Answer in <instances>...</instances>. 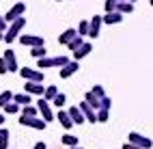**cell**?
Instances as JSON below:
<instances>
[{
    "mask_svg": "<svg viewBox=\"0 0 153 149\" xmlns=\"http://www.w3.org/2000/svg\"><path fill=\"white\" fill-rule=\"evenodd\" d=\"M26 26V19H24V15L22 17H17L15 22H11V26L7 28V33H4V39L2 41H7V43H13L15 39L19 37V33H22V28Z\"/></svg>",
    "mask_w": 153,
    "mask_h": 149,
    "instance_id": "1",
    "label": "cell"
},
{
    "mask_svg": "<svg viewBox=\"0 0 153 149\" xmlns=\"http://www.w3.org/2000/svg\"><path fill=\"white\" fill-rule=\"evenodd\" d=\"M67 63H69L67 56H45V58H39L37 61V67H41V69H45V67H65Z\"/></svg>",
    "mask_w": 153,
    "mask_h": 149,
    "instance_id": "2",
    "label": "cell"
},
{
    "mask_svg": "<svg viewBox=\"0 0 153 149\" xmlns=\"http://www.w3.org/2000/svg\"><path fill=\"white\" fill-rule=\"evenodd\" d=\"M19 76H22L26 82H39V84H43V72H41V69L22 67V69H19Z\"/></svg>",
    "mask_w": 153,
    "mask_h": 149,
    "instance_id": "3",
    "label": "cell"
},
{
    "mask_svg": "<svg viewBox=\"0 0 153 149\" xmlns=\"http://www.w3.org/2000/svg\"><path fill=\"white\" fill-rule=\"evenodd\" d=\"M22 125H26V127H33V130H43V127L48 125L43 119H37V117H24V115H19V119H17Z\"/></svg>",
    "mask_w": 153,
    "mask_h": 149,
    "instance_id": "4",
    "label": "cell"
},
{
    "mask_svg": "<svg viewBox=\"0 0 153 149\" xmlns=\"http://www.w3.org/2000/svg\"><path fill=\"white\" fill-rule=\"evenodd\" d=\"M37 110H39V115H41V119H43V121L45 123H50V121H52V119H54V115H52V108H50V104L45 102V99L41 97V99H37Z\"/></svg>",
    "mask_w": 153,
    "mask_h": 149,
    "instance_id": "5",
    "label": "cell"
},
{
    "mask_svg": "<svg viewBox=\"0 0 153 149\" xmlns=\"http://www.w3.org/2000/svg\"><path fill=\"white\" fill-rule=\"evenodd\" d=\"M24 11H26V4H24V2H15V4L7 11V15H4L7 24H9V22H15L17 17H22V15H24Z\"/></svg>",
    "mask_w": 153,
    "mask_h": 149,
    "instance_id": "6",
    "label": "cell"
},
{
    "mask_svg": "<svg viewBox=\"0 0 153 149\" xmlns=\"http://www.w3.org/2000/svg\"><path fill=\"white\" fill-rule=\"evenodd\" d=\"M19 43L30 45V48H41L43 45V37H39V35H19Z\"/></svg>",
    "mask_w": 153,
    "mask_h": 149,
    "instance_id": "7",
    "label": "cell"
},
{
    "mask_svg": "<svg viewBox=\"0 0 153 149\" xmlns=\"http://www.w3.org/2000/svg\"><path fill=\"white\" fill-rule=\"evenodd\" d=\"M2 58H4L9 72H19V65H17V58H15V52H13V50H4Z\"/></svg>",
    "mask_w": 153,
    "mask_h": 149,
    "instance_id": "8",
    "label": "cell"
},
{
    "mask_svg": "<svg viewBox=\"0 0 153 149\" xmlns=\"http://www.w3.org/2000/svg\"><path fill=\"white\" fill-rule=\"evenodd\" d=\"M101 24H104V19H101V15H95V17H93V19L88 22V37H91V39L99 37V28H101Z\"/></svg>",
    "mask_w": 153,
    "mask_h": 149,
    "instance_id": "9",
    "label": "cell"
},
{
    "mask_svg": "<svg viewBox=\"0 0 153 149\" xmlns=\"http://www.w3.org/2000/svg\"><path fill=\"white\" fill-rule=\"evenodd\" d=\"M24 93H28V95H41V97H43L45 86L39 84V82H26V84H24Z\"/></svg>",
    "mask_w": 153,
    "mask_h": 149,
    "instance_id": "10",
    "label": "cell"
},
{
    "mask_svg": "<svg viewBox=\"0 0 153 149\" xmlns=\"http://www.w3.org/2000/svg\"><path fill=\"white\" fill-rule=\"evenodd\" d=\"M129 143L136 145V147H140V149H149L151 147V141H149L147 136H140V134H134V132L129 134Z\"/></svg>",
    "mask_w": 153,
    "mask_h": 149,
    "instance_id": "11",
    "label": "cell"
},
{
    "mask_svg": "<svg viewBox=\"0 0 153 149\" xmlns=\"http://www.w3.org/2000/svg\"><path fill=\"white\" fill-rule=\"evenodd\" d=\"M78 69H80V65H78V61H69L65 67H60V78H63V80H65V78H69V76H74L76 72H78Z\"/></svg>",
    "mask_w": 153,
    "mask_h": 149,
    "instance_id": "12",
    "label": "cell"
},
{
    "mask_svg": "<svg viewBox=\"0 0 153 149\" xmlns=\"http://www.w3.org/2000/svg\"><path fill=\"white\" fill-rule=\"evenodd\" d=\"M67 112H69V117H71V121H74V125H82V123L86 121L84 115H82V110H80L78 106H71Z\"/></svg>",
    "mask_w": 153,
    "mask_h": 149,
    "instance_id": "13",
    "label": "cell"
},
{
    "mask_svg": "<svg viewBox=\"0 0 153 149\" xmlns=\"http://www.w3.org/2000/svg\"><path fill=\"white\" fill-rule=\"evenodd\" d=\"M76 37H78V31H74V28H67L65 33H60V35H58V43H63V45H67L69 41H74Z\"/></svg>",
    "mask_w": 153,
    "mask_h": 149,
    "instance_id": "14",
    "label": "cell"
},
{
    "mask_svg": "<svg viewBox=\"0 0 153 149\" xmlns=\"http://www.w3.org/2000/svg\"><path fill=\"white\" fill-rule=\"evenodd\" d=\"M56 119L60 121V125H63L65 130H71V127H74V121H71V117H69V112H65V110H60V112L56 115Z\"/></svg>",
    "mask_w": 153,
    "mask_h": 149,
    "instance_id": "15",
    "label": "cell"
},
{
    "mask_svg": "<svg viewBox=\"0 0 153 149\" xmlns=\"http://www.w3.org/2000/svg\"><path fill=\"white\" fill-rule=\"evenodd\" d=\"M13 102L19 104V106H28L30 102H33V95H28V93H13Z\"/></svg>",
    "mask_w": 153,
    "mask_h": 149,
    "instance_id": "16",
    "label": "cell"
},
{
    "mask_svg": "<svg viewBox=\"0 0 153 149\" xmlns=\"http://www.w3.org/2000/svg\"><path fill=\"white\" fill-rule=\"evenodd\" d=\"M91 50H93V45H91V43H82V45H80V48L76 50V52H74V61H80V58L86 56V54L91 52Z\"/></svg>",
    "mask_w": 153,
    "mask_h": 149,
    "instance_id": "17",
    "label": "cell"
},
{
    "mask_svg": "<svg viewBox=\"0 0 153 149\" xmlns=\"http://www.w3.org/2000/svg\"><path fill=\"white\" fill-rule=\"evenodd\" d=\"M104 19V24H119L121 19H123V15H121L119 11H112V13H108V15H104L101 17Z\"/></svg>",
    "mask_w": 153,
    "mask_h": 149,
    "instance_id": "18",
    "label": "cell"
},
{
    "mask_svg": "<svg viewBox=\"0 0 153 149\" xmlns=\"http://www.w3.org/2000/svg\"><path fill=\"white\" fill-rule=\"evenodd\" d=\"M84 102H86V104H88L91 108H95V110H99V102H101V99H99V97H97L95 93H91V91H88V93L84 95Z\"/></svg>",
    "mask_w": 153,
    "mask_h": 149,
    "instance_id": "19",
    "label": "cell"
},
{
    "mask_svg": "<svg viewBox=\"0 0 153 149\" xmlns=\"http://www.w3.org/2000/svg\"><path fill=\"white\" fill-rule=\"evenodd\" d=\"M56 95H58V89H56L54 84H50V86L45 89V93H43V99H45V102H52Z\"/></svg>",
    "mask_w": 153,
    "mask_h": 149,
    "instance_id": "20",
    "label": "cell"
},
{
    "mask_svg": "<svg viewBox=\"0 0 153 149\" xmlns=\"http://www.w3.org/2000/svg\"><path fill=\"white\" fill-rule=\"evenodd\" d=\"M0 149H9V130L7 127L0 130Z\"/></svg>",
    "mask_w": 153,
    "mask_h": 149,
    "instance_id": "21",
    "label": "cell"
},
{
    "mask_svg": "<svg viewBox=\"0 0 153 149\" xmlns=\"http://www.w3.org/2000/svg\"><path fill=\"white\" fill-rule=\"evenodd\" d=\"M22 115H24V117H37L39 110H37V106L28 104V106H22Z\"/></svg>",
    "mask_w": 153,
    "mask_h": 149,
    "instance_id": "22",
    "label": "cell"
},
{
    "mask_svg": "<svg viewBox=\"0 0 153 149\" xmlns=\"http://www.w3.org/2000/svg\"><path fill=\"white\" fill-rule=\"evenodd\" d=\"M30 54H33L37 61H39V58H45V56H48V50H45V45H41V48H33V50H30Z\"/></svg>",
    "mask_w": 153,
    "mask_h": 149,
    "instance_id": "23",
    "label": "cell"
},
{
    "mask_svg": "<svg viewBox=\"0 0 153 149\" xmlns=\"http://www.w3.org/2000/svg\"><path fill=\"white\" fill-rule=\"evenodd\" d=\"M2 110H4L7 115H17V112H19V104H15L13 99H11V102H9V104L2 108Z\"/></svg>",
    "mask_w": 153,
    "mask_h": 149,
    "instance_id": "24",
    "label": "cell"
},
{
    "mask_svg": "<svg viewBox=\"0 0 153 149\" xmlns=\"http://www.w3.org/2000/svg\"><path fill=\"white\" fill-rule=\"evenodd\" d=\"M63 145H67V147H78V136L65 134V136H63Z\"/></svg>",
    "mask_w": 153,
    "mask_h": 149,
    "instance_id": "25",
    "label": "cell"
},
{
    "mask_svg": "<svg viewBox=\"0 0 153 149\" xmlns=\"http://www.w3.org/2000/svg\"><path fill=\"white\" fill-rule=\"evenodd\" d=\"M11 99H13V93L11 91H2V93H0V108H4Z\"/></svg>",
    "mask_w": 153,
    "mask_h": 149,
    "instance_id": "26",
    "label": "cell"
},
{
    "mask_svg": "<svg viewBox=\"0 0 153 149\" xmlns=\"http://www.w3.org/2000/svg\"><path fill=\"white\" fill-rule=\"evenodd\" d=\"M131 9H134V7H131V2H127V0L117 4V11H119L121 15H123V13H131Z\"/></svg>",
    "mask_w": 153,
    "mask_h": 149,
    "instance_id": "27",
    "label": "cell"
},
{
    "mask_svg": "<svg viewBox=\"0 0 153 149\" xmlns=\"http://www.w3.org/2000/svg\"><path fill=\"white\" fill-rule=\"evenodd\" d=\"M82 43H84V41H82V37L78 35V37L74 39V41H69V43H67V48H69V50H74V52H76V50H78L80 45H82Z\"/></svg>",
    "mask_w": 153,
    "mask_h": 149,
    "instance_id": "28",
    "label": "cell"
},
{
    "mask_svg": "<svg viewBox=\"0 0 153 149\" xmlns=\"http://www.w3.org/2000/svg\"><path fill=\"white\" fill-rule=\"evenodd\" d=\"M78 35H80V37L88 35V22H86V19H82V22H80V26H78Z\"/></svg>",
    "mask_w": 153,
    "mask_h": 149,
    "instance_id": "29",
    "label": "cell"
},
{
    "mask_svg": "<svg viewBox=\"0 0 153 149\" xmlns=\"http://www.w3.org/2000/svg\"><path fill=\"white\" fill-rule=\"evenodd\" d=\"M52 102H54L58 108H63V106H65V102H67V95H65V93H58V95L52 99Z\"/></svg>",
    "mask_w": 153,
    "mask_h": 149,
    "instance_id": "30",
    "label": "cell"
},
{
    "mask_svg": "<svg viewBox=\"0 0 153 149\" xmlns=\"http://www.w3.org/2000/svg\"><path fill=\"white\" fill-rule=\"evenodd\" d=\"M97 121L99 123H106L108 121V110H106V108H99V110H97Z\"/></svg>",
    "mask_w": 153,
    "mask_h": 149,
    "instance_id": "31",
    "label": "cell"
},
{
    "mask_svg": "<svg viewBox=\"0 0 153 149\" xmlns=\"http://www.w3.org/2000/svg\"><path fill=\"white\" fill-rule=\"evenodd\" d=\"M117 4H119V0H106V11L108 13L117 11Z\"/></svg>",
    "mask_w": 153,
    "mask_h": 149,
    "instance_id": "32",
    "label": "cell"
},
{
    "mask_svg": "<svg viewBox=\"0 0 153 149\" xmlns=\"http://www.w3.org/2000/svg\"><path fill=\"white\" fill-rule=\"evenodd\" d=\"M110 106H112L110 97H101V102H99V108H106V110H110Z\"/></svg>",
    "mask_w": 153,
    "mask_h": 149,
    "instance_id": "33",
    "label": "cell"
},
{
    "mask_svg": "<svg viewBox=\"0 0 153 149\" xmlns=\"http://www.w3.org/2000/svg\"><path fill=\"white\" fill-rule=\"evenodd\" d=\"M91 93H95V95H97L99 99H101V97H106V95H104V89H101L99 84H95V86H93V91H91Z\"/></svg>",
    "mask_w": 153,
    "mask_h": 149,
    "instance_id": "34",
    "label": "cell"
},
{
    "mask_svg": "<svg viewBox=\"0 0 153 149\" xmlns=\"http://www.w3.org/2000/svg\"><path fill=\"white\" fill-rule=\"evenodd\" d=\"M7 19H4V15H0V31H2V33H7Z\"/></svg>",
    "mask_w": 153,
    "mask_h": 149,
    "instance_id": "35",
    "label": "cell"
},
{
    "mask_svg": "<svg viewBox=\"0 0 153 149\" xmlns=\"http://www.w3.org/2000/svg\"><path fill=\"white\" fill-rule=\"evenodd\" d=\"M9 69H7V63H4V58H0V74H7Z\"/></svg>",
    "mask_w": 153,
    "mask_h": 149,
    "instance_id": "36",
    "label": "cell"
},
{
    "mask_svg": "<svg viewBox=\"0 0 153 149\" xmlns=\"http://www.w3.org/2000/svg\"><path fill=\"white\" fill-rule=\"evenodd\" d=\"M35 149H48V145H45V143H41V141H39V143L35 145Z\"/></svg>",
    "mask_w": 153,
    "mask_h": 149,
    "instance_id": "37",
    "label": "cell"
},
{
    "mask_svg": "<svg viewBox=\"0 0 153 149\" xmlns=\"http://www.w3.org/2000/svg\"><path fill=\"white\" fill-rule=\"evenodd\" d=\"M123 149H140V147H136V145H131V143H127V145H123Z\"/></svg>",
    "mask_w": 153,
    "mask_h": 149,
    "instance_id": "38",
    "label": "cell"
},
{
    "mask_svg": "<svg viewBox=\"0 0 153 149\" xmlns=\"http://www.w3.org/2000/svg\"><path fill=\"white\" fill-rule=\"evenodd\" d=\"M2 123H4V115H2V112H0V125H2Z\"/></svg>",
    "mask_w": 153,
    "mask_h": 149,
    "instance_id": "39",
    "label": "cell"
},
{
    "mask_svg": "<svg viewBox=\"0 0 153 149\" xmlns=\"http://www.w3.org/2000/svg\"><path fill=\"white\" fill-rule=\"evenodd\" d=\"M2 39H4V33H2V31H0V41H2Z\"/></svg>",
    "mask_w": 153,
    "mask_h": 149,
    "instance_id": "40",
    "label": "cell"
},
{
    "mask_svg": "<svg viewBox=\"0 0 153 149\" xmlns=\"http://www.w3.org/2000/svg\"><path fill=\"white\" fill-rule=\"evenodd\" d=\"M69 149H84V147H69Z\"/></svg>",
    "mask_w": 153,
    "mask_h": 149,
    "instance_id": "41",
    "label": "cell"
},
{
    "mask_svg": "<svg viewBox=\"0 0 153 149\" xmlns=\"http://www.w3.org/2000/svg\"><path fill=\"white\" fill-rule=\"evenodd\" d=\"M119 2H125V0H119Z\"/></svg>",
    "mask_w": 153,
    "mask_h": 149,
    "instance_id": "42",
    "label": "cell"
},
{
    "mask_svg": "<svg viewBox=\"0 0 153 149\" xmlns=\"http://www.w3.org/2000/svg\"><path fill=\"white\" fill-rule=\"evenodd\" d=\"M151 4H153V0H151Z\"/></svg>",
    "mask_w": 153,
    "mask_h": 149,
    "instance_id": "43",
    "label": "cell"
}]
</instances>
